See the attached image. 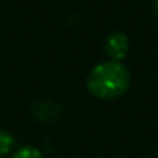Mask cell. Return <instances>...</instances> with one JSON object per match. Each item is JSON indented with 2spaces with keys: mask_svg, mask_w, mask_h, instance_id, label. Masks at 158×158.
Returning <instances> with one entry per match:
<instances>
[{
  "mask_svg": "<svg viewBox=\"0 0 158 158\" xmlns=\"http://www.w3.org/2000/svg\"><path fill=\"white\" fill-rule=\"evenodd\" d=\"M9 158H44V153H43L39 148L31 146V144H26V146L15 148Z\"/></svg>",
  "mask_w": 158,
  "mask_h": 158,
  "instance_id": "obj_4",
  "label": "cell"
},
{
  "mask_svg": "<svg viewBox=\"0 0 158 158\" xmlns=\"http://www.w3.org/2000/svg\"><path fill=\"white\" fill-rule=\"evenodd\" d=\"M90 95L99 100H116L129 90L131 73L121 61H100L89 72L85 80Z\"/></svg>",
  "mask_w": 158,
  "mask_h": 158,
  "instance_id": "obj_1",
  "label": "cell"
},
{
  "mask_svg": "<svg viewBox=\"0 0 158 158\" xmlns=\"http://www.w3.org/2000/svg\"><path fill=\"white\" fill-rule=\"evenodd\" d=\"M129 48H131V41L127 38V34L119 31L110 32L104 41V53H106L107 60H110V61L123 63L129 55Z\"/></svg>",
  "mask_w": 158,
  "mask_h": 158,
  "instance_id": "obj_2",
  "label": "cell"
},
{
  "mask_svg": "<svg viewBox=\"0 0 158 158\" xmlns=\"http://www.w3.org/2000/svg\"><path fill=\"white\" fill-rule=\"evenodd\" d=\"M15 150V138L7 129H0V158L10 156Z\"/></svg>",
  "mask_w": 158,
  "mask_h": 158,
  "instance_id": "obj_3",
  "label": "cell"
},
{
  "mask_svg": "<svg viewBox=\"0 0 158 158\" xmlns=\"http://www.w3.org/2000/svg\"><path fill=\"white\" fill-rule=\"evenodd\" d=\"M151 7H153V15L158 21V0H151Z\"/></svg>",
  "mask_w": 158,
  "mask_h": 158,
  "instance_id": "obj_5",
  "label": "cell"
}]
</instances>
